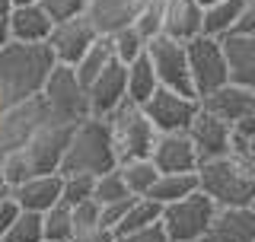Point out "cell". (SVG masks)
<instances>
[{
	"instance_id": "4316f807",
	"label": "cell",
	"mask_w": 255,
	"mask_h": 242,
	"mask_svg": "<svg viewBox=\"0 0 255 242\" xmlns=\"http://www.w3.org/2000/svg\"><path fill=\"white\" fill-rule=\"evenodd\" d=\"M159 214H163V207H159L156 201H150V198H134L131 207H128V214L122 217V223L115 227V236L153 227V223H159Z\"/></svg>"
},
{
	"instance_id": "bcb514c9",
	"label": "cell",
	"mask_w": 255,
	"mask_h": 242,
	"mask_svg": "<svg viewBox=\"0 0 255 242\" xmlns=\"http://www.w3.org/2000/svg\"><path fill=\"white\" fill-rule=\"evenodd\" d=\"M3 195H10V188H6V182H3V172H0V198Z\"/></svg>"
},
{
	"instance_id": "d590c367",
	"label": "cell",
	"mask_w": 255,
	"mask_h": 242,
	"mask_svg": "<svg viewBox=\"0 0 255 242\" xmlns=\"http://www.w3.org/2000/svg\"><path fill=\"white\" fill-rule=\"evenodd\" d=\"M42 10L58 22V19H70V16H83L90 10V0H42Z\"/></svg>"
},
{
	"instance_id": "2e32d148",
	"label": "cell",
	"mask_w": 255,
	"mask_h": 242,
	"mask_svg": "<svg viewBox=\"0 0 255 242\" xmlns=\"http://www.w3.org/2000/svg\"><path fill=\"white\" fill-rule=\"evenodd\" d=\"M198 242H255V211L252 207H217Z\"/></svg>"
},
{
	"instance_id": "8992f818",
	"label": "cell",
	"mask_w": 255,
	"mask_h": 242,
	"mask_svg": "<svg viewBox=\"0 0 255 242\" xmlns=\"http://www.w3.org/2000/svg\"><path fill=\"white\" fill-rule=\"evenodd\" d=\"M214 214H217V204L204 191H195L175 204H166L159 214V227H163L169 242H198Z\"/></svg>"
},
{
	"instance_id": "7402d4cb",
	"label": "cell",
	"mask_w": 255,
	"mask_h": 242,
	"mask_svg": "<svg viewBox=\"0 0 255 242\" xmlns=\"http://www.w3.org/2000/svg\"><path fill=\"white\" fill-rule=\"evenodd\" d=\"M54 19L42 10V3L32 6H13L10 13V38L19 45H45L51 35Z\"/></svg>"
},
{
	"instance_id": "f546056e",
	"label": "cell",
	"mask_w": 255,
	"mask_h": 242,
	"mask_svg": "<svg viewBox=\"0 0 255 242\" xmlns=\"http://www.w3.org/2000/svg\"><path fill=\"white\" fill-rule=\"evenodd\" d=\"M109 42H112V58H115L118 64H131V61H137L143 51H147V38L140 35L134 26H128V29H118V32H112L109 35Z\"/></svg>"
},
{
	"instance_id": "ee69618b",
	"label": "cell",
	"mask_w": 255,
	"mask_h": 242,
	"mask_svg": "<svg viewBox=\"0 0 255 242\" xmlns=\"http://www.w3.org/2000/svg\"><path fill=\"white\" fill-rule=\"evenodd\" d=\"M13 13V0H0V16H10Z\"/></svg>"
},
{
	"instance_id": "7bdbcfd3",
	"label": "cell",
	"mask_w": 255,
	"mask_h": 242,
	"mask_svg": "<svg viewBox=\"0 0 255 242\" xmlns=\"http://www.w3.org/2000/svg\"><path fill=\"white\" fill-rule=\"evenodd\" d=\"M13 38H10V16H0V48L3 45H10Z\"/></svg>"
},
{
	"instance_id": "cb8c5ba5",
	"label": "cell",
	"mask_w": 255,
	"mask_h": 242,
	"mask_svg": "<svg viewBox=\"0 0 255 242\" xmlns=\"http://www.w3.org/2000/svg\"><path fill=\"white\" fill-rule=\"evenodd\" d=\"M246 0H217V3L204 6V16H201V35H211V38H227L233 35L236 29V19L243 13Z\"/></svg>"
},
{
	"instance_id": "ba28073f",
	"label": "cell",
	"mask_w": 255,
	"mask_h": 242,
	"mask_svg": "<svg viewBox=\"0 0 255 242\" xmlns=\"http://www.w3.org/2000/svg\"><path fill=\"white\" fill-rule=\"evenodd\" d=\"M185 54H188L191 90H195L198 99L230 83V67H227V54H223L220 38L195 35L191 42H185Z\"/></svg>"
},
{
	"instance_id": "e575fe53",
	"label": "cell",
	"mask_w": 255,
	"mask_h": 242,
	"mask_svg": "<svg viewBox=\"0 0 255 242\" xmlns=\"http://www.w3.org/2000/svg\"><path fill=\"white\" fill-rule=\"evenodd\" d=\"M0 172H3L6 188H16L19 182L32 179V169H29V163H26L22 153H6V156H0Z\"/></svg>"
},
{
	"instance_id": "d6986e66",
	"label": "cell",
	"mask_w": 255,
	"mask_h": 242,
	"mask_svg": "<svg viewBox=\"0 0 255 242\" xmlns=\"http://www.w3.org/2000/svg\"><path fill=\"white\" fill-rule=\"evenodd\" d=\"M147 6V0H90V22L96 26L99 35H112L118 29L134 26L137 13Z\"/></svg>"
},
{
	"instance_id": "52a82bcc",
	"label": "cell",
	"mask_w": 255,
	"mask_h": 242,
	"mask_svg": "<svg viewBox=\"0 0 255 242\" xmlns=\"http://www.w3.org/2000/svg\"><path fill=\"white\" fill-rule=\"evenodd\" d=\"M201 112L214 115L217 121L230 124V131L239 137H255V90H246V86L227 83L220 90L201 96Z\"/></svg>"
},
{
	"instance_id": "603a6c76",
	"label": "cell",
	"mask_w": 255,
	"mask_h": 242,
	"mask_svg": "<svg viewBox=\"0 0 255 242\" xmlns=\"http://www.w3.org/2000/svg\"><path fill=\"white\" fill-rule=\"evenodd\" d=\"M195 191H198V172H159V179L153 182V188L143 198L166 207V204H175V201L195 195Z\"/></svg>"
},
{
	"instance_id": "7dc6e473",
	"label": "cell",
	"mask_w": 255,
	"mask_h": 242,
	"mask_svg": "<svg viewBox=\"0 0 255 242\" xmlns=\"http://www.w3.org/2000/svg\"><path fill=\"white\" fill-rule=\"evenodd\" d=\"M211 3H217V0H198V6H201V10H204V6H211Z\"/></svg>"
},
{
	"instance_id": "f35d334b",
	"label": "cell",
	"mask_w": 255,
	"mask_h": 242,
	"mask_svg": "<svg viewBox=\"0 0 255 242\" xmlns=\"http://www.w3.org/2000/svg\"><path fill=\"white\" fill-rule=\"evenodd\" d=\"M112 242H169V239H166L163 227H159V223H153V227L137 230V233H122V236H115Z\"/></svg>"
},
{
	"instance_id": "9c48e42d",
	"label": "cell",
	"mask_w": 255,
	"mask_h": 242,
	"mask_svg": "<svg viewBox=\"0 0 255 242\" xmlns=\"http://www.w3.org/2000/svg\"><path fill=\"white\" fill-rule=\"evenodd\" d=\"M147 58H150V64H153V74H156L159 86L175 90L182 96H195V90H191V74H188L185 42H175V38H169V35H156V38L147 42Z\"/></svg>"
},
{
	"instance_id": "e0dca14e",
	"label": "cell",
	"mask_w": 255,
	"mask_h": 242,
	"mask_svg": "<svg viewBox=\"0 0 255 242\" xmlns=\"http://www.w3.org/2000/svg\"><path fill=\"white\" fill-rule=\"evenodd\" d=\"M188 137L191 143H195L198 150V166L207 163V159H220L230 153V137H233V131H230V124H223V121H217L214 115H207V112H198L195 121L188 124Z\"/></svg>"
},
{
	"instance_id": "6da1fadb",
	"label": "cell",
	"mask_w": 255,
	"mask_h": 242,
	"mask_svg": "<svg viewBox=\"0 0 255 242\" xmlns=\"http://www.w3.org/2000/svg\"><path fill=\"white\" fill-rule=\"evenodd\" d=\"M54 58L48 45L10 42L0 48V112L42 93Z\"/></svg>"
},
{
	"instance_id": "44dd1931",
	"label": "cell",
	"mask_w": 255,
	"mask_h": 242,
	"mask_svg": "<svg viewBox=\"0 0 255 242\" xmlns=\"http://www.w3.org/2000/svg\"><path fill=\"white\" fill-rule=\"evenodd\" d=\"M230 67V83L255 90V35H227L220 38Z\"/></svg>"
},
{
	"instance_id": "c3c4849f",
	"label": "cell",
	"mask_w": 255,
	"mask_h": 242,
	"mask_svg": "<svg viewBox=\"0 0 255 242\" xmlns=\"http://www.w3.org/2000/svg\"><path fill=\"white\" fill-rule=\"evenodd\" d=\"M252 211H255V201H252Z\"/></svg>"
},
{
	"instance_id": "836d02e7",
	"label": "cell",
	"mask_w": 255,
	"mask_h": 242,
	"mask_svg": "<svg viewBox=\"0 0 255 242\" xmlns=\"http://www.w3.org/2000/svg\"><path fill=\"white\" fill-rule=\"evenodd\" d=\"M134 29L140 32L143 38H156L163 35V0H147V6L137 13V19H134Z\"/></svg>"
},
{
	"instance_id": "ac0fdd59",
	"label": "cell",
	"mask_w": 255,
	"mask_h": 242,
	"mask_svg": "<svg viewBox=\"0 0 255 242\" xmlns=\"http://www.w3.org/2000/svg\"><path fill=\"white\" fill-rule=\"evenodd\" d=\"M13 201L19 204V211L32 214H45L48 207H54L61 201V172H42L32 179L19 182L16 188H10Z\"/></svg>"
},
{
	"instance_id": "f1b7e54d",
	"label": "cell",
	"mask_w": 255,
	"mask_h": 242,
	"mask_svg": "<svg viewBox=\"0 0 255 242\" xmlns=\"http://www.w3.org/2000/svg\"><path fill=\"white\" fill-rule=\"evenodd\" d=\"M70 236H74V217L70 207L58 201L42 214V242H70Z\"/></svg>"
},
{
	"instance_id": "4dcf8cb0",
	"label": "cell",
	"mask_w": 255,
	"mask_h": 242,
	"mask_svg": "<svg viewBox=\"0 0 255 242\" xmlns=\"http://www.w3.org/2000/svg\"><path fill=\"white\" fill-rule=\"evenodd\" d=\"M122 198H131V191H128V185L122 179V172L115 169H109V172L96 175V185H93V201L96 204H112V201H122Z\"/></svg>"
},
{
	"instance_id": "30bf717a",
	"label": "cell",
	"mask_w": 255,
	"mask_h": 242,
	"mask_svg": "<svg viewBox=\"0 0 255 242\" xmlns=\"http://www.w3.org/2000/svg\"><path fill=\"white\" fill-rule=\"evenodd\" d=\"M45 121H48V109L42 96H32L26 102H16V106L3 109L0 112V156L22 150Z\"/></svg>"
},
{
	"instance_id": "1f68e13d",
	"label": "cell",
	"mask_w": 255,
	"mask_h": 242,
	"mask_svg": "<svg viewBox=\"0 0 255 242\" xmlns=\"http://www.w3.org/2000/svg\"><path fill=\"white\" fill-rule=\"evenodd\" d=\"M93 185H96V175H86V172L61 175V201L67 207L83 204V201L93 198Z\"/></svg>"
},
{
	"instance_id": "83f0119b",
	"label": "cell",
	"mask_w": 255,
	"mask_h": 242,
	"mask_svg": "<svg viewBox=\"0 0 255 242\" xmlns=\"http://www.w3.org/2000/svg\"><path fill=\"white\" fill-rule=\"evenodd\" d=\"M118 172H122L128 191H131L134 198H143L153 188V182L159 179L156 166L150 163V159H128V163H118Z\"/></svg>"
},
{
	"instance_id": "7c38bea8",
	"label": "cell",
	"mask_w": 255,
	"mask_h": 242,
	"mask_svg": "<svg viewBox=\"0 0 255 242\" xmlns=\"http://www.w3.org/2000/svg\"><path fill=\"white\" fill-rule=\"evenodd\" d=\"M70 131H74V124L48 118L26 147L16 150V153H22V156H26L32 175L58 172V169H61V159H64V150H67V140H70Z\"/></svg>"
},
{
	"instance_id": "4fadbf2b",
	"label": "cell",
	"mask_w": 255,
	"mask_h": 242,
	"mask_svg": "<svg viewBox=\"0 0 255 242\" xmlns=\"http://www.w3.org/2000/svg\"><path fill=\"white\" fill-rule=\"evenodd\" d=\"M96 38H99V32H96V26L90 22V16L83 13V16H70V19H58L51 26V35H48L45 45H48V51H51L54 64L74 67Z\"/></svg>"
},
{
	"instance_id": "d4e9b609",
	"label": "cell",
	"mask_w": 255,
	"mask_h": 242,
	"mask_svg": "<svg viewBox=\"0 0 255 242\" xmlns=\"http://www.w3.org/2000/svg\"><path fill=\"white\" fill-rule=\"evenodd\" d=\"M156 90H159V83H156V74H153V64H150L147 51H143L137 61L128 64V102L143 106Z\"/></svg>"
},
{
	"instance_id": "9a60e30c",
	"label": "cell",
	"mask_w": 255,
	"mask_h": 242,
	"mask_svg": "<svg viewBox=\"0 0 255 242\" xmlns=\"http://www.w3.org/2000/svg\"><path fill=\"white\" fill-rule=\"evenodd\" d=\"M150 163L156 172H195L198 169V150L191 143L188 131L156 134V143L150 150Z\"/></svg>"
},
{
	"instance_id": "7a4b0ae2",
	"label": "cell",
	"mask_w": 255,
	"mask_h": 242,
	"mask_svg": "<svg viewBox=\"0 0 255 242\" xmlns=\"http://www.w3.org/2000/svg\"><path fill=\"white\" fill-rule=\"evenodd\" d=\"M198 172V191H204L217 207H252L255 201V169L243 156L207 159L195 169Z\"/></svg>"
},
{
	"instance_id": "8fae6325",
	"label": "cell",
	"mask_w": 255,
	"mask_h": 242,
	"mask_svg": "<svg viewBox=\"0 0 255 242\" xmlns=\"http://www.w3.org/2000/svg\"><path fill=\"white\" fill-rule=\"evenodd\" d=\"M143 115L150 118V124L156 127V134H172V131H188V124L195 121V115L201 112V102L195 96H182L175 90H159L143 102Z\"/></svg>"
},
{
	"instance_id": "60d3db41",
	"label": "cell",
	"mask_w": 255,
	"mask_h": 242,
	"mask_svg": "<svg viewBox=\"0 0 255 242\" xmlns=\"http://www.w3.org/2000/svg\"><path fill=\"white\" fill-rule=\"evenodd\" d=\"M233 35H255V0H246L243 13H239V19H236Z\"/></svg>"
},
{
	"instance_id": "f6af8a7d",
	"label": "cell",
	"mask_w": 255,
	"mask_h": 242,
	"mask_svg": "<svg viewBox=\"0 0 255 242\" xmlns=\"http://www.w3.org/2000/svg\"><path fill=\"white\" fill-rule=\"evenodd\" d=\"M32 3H42V0H13V6H32Z\"/></svg>"
},
{
	"instance_id": "3957f363",
	"label": "cell",
	"mask_w": 255,
	"mask_h": 242,
	"mask_svg": "<svg viewBox=\"0 0 255 242\" xmlns=\"http://www.w3.org/2000/svg\"><path fill=\"white\" fill-rule=\"evenodd\" d=\"M118 166L115 147H112V134L106 118H83L80 124H74L61 159V175H74V172H86V175H102L109 169Z\"/></svg>"
},
{
	"instance_id": "74e56055",
	"label": "cell",
	"mask_w": 255,
	"mask_h": 242,
	"mask_svg": "<svg viewBox=\"0 0 255 242\" xmlns=\"http://www.w3.org/2000/svg\"><path fill=\"white\" fill-rule=\"evenodd\" d=\"M131 201H134V195L131 198H122V201H112V204H102L99 207V223L106 230L115 233V227L122 223V217L128 214V207H131Z\"/></svg>"
},
{
	"instance_id": "ffe728a7",
	"label": "cell",
	"mask_w": 255,
	"mask_h": 242,
	"mask_svg": "<svg viewBox=\"0 0 255 242\" xmlns=\"http://www.w3.org/2000/svg\"><path fill=\"white\" fill-rule=\"evenodd\" d=\"M201 16L204 10L198 0H163V35L175 42H191L201 35Z\"/></svg>"
},
{
	"instance_id": "ab89813d",
	"label": "cell",
	"mask_w": 255,
	"mask_h": 242,
	"mask_svg": "<svg viewBox=\"0 0 255 242\" xmlns=\"http://www.w3.org/2000/svg\"><path fill=\"white\" fill-rule=\"evenodd\" d=\"M16 217H19V204L13 201V195H3L0 198V239H3V233L13 227Z\"/></svg>"
},
{
	"instance_id": "5bb4252c",
	"label": "cell",
	"mask_w": 255,
	"mask_h": 242,
	"mask_svg": "<svg viewBox=\"0 0 255 242\" xmlns=\"http://www.w3.org/2000/svg\"><path fill=\"white\" fill-rule=\"evenodd\" d=\"M125 99H128V67L118 64V61H112L109 67L86 86V106H90V115L106 118L122 106Z\"/></svg>"
},
{
	"instance_id": "8d00e7d4",
	"label": "cell",
	"mask_w": 255,
	"mask_h": 242,
	"mask_svg": "<svg viewBox=\"0 0 255 242\" xmlns=\"http://www.w3.org/2000/svg\"><path fill=\"white\" fill-rule=\"evenodd\" d=\"M70 217H74V233L90 230V227H102L99 223V204H96L93 198L83 201V204H77V207H70Z\"/></svg>"
},
{
	"instance_id": "5b68a950",
	"label": "cell",
	"mask_w": 255,
	"mask_h": 242,
	"mask_svg": "<svg viewBox=\"0 0 255 242\" xmlns=\"http://www.w3.org/2000/svg\"><path fill=\"white\" fill-rule=\"evenodd\" d=\"M42 102L48 109V118L67 121V124H80L83 118H90V106H86V90L77 80L74 67L67 64H54L42 86Z\"/></svg>"
},
{
	"instance_id": "d6a6232c",
	"label": "cell",
	"mask_w": 255,
	"mask_h": 242,
	"mask_svg": "<svg viewBox=\"0 0 255 242\" xmlns=\"http://www.w3.org/2000/svg\"><path fill=\"white\" fill-rule=\"evenodd\" d=\"M0 242H42V214L19 211V217L13 220V227L3 233Z\"/></svg>"
},
{
	"instance_id": "277c9868",
	"label": "cell",
	"mask_w": 255,
	"mask_h": 242,
	"mask_svg": "<svg viewBox=\"0 0 255 242\" xmlns=\"http://www.w3.org/2000/svg\"><path fill=\"white\" fill-rule=\"evenodd\" d=\"M109 134H112V147H115L118 163L128 159H150V150L156 143V127L150 124V118L143 115L140 106L134 102H122L112 115H106Z\"/></svg>"
},
{
	"instance_id": "484cf974",
	"label": "cell",
	"mask_w": 255,
	"mask_h": 242,
	"mask_svg": "<svg viewBox=\"0 0 255 242\" xmlns=\"http://www.w3.org/2000/svg\"><path fill=\"white\" fill-rule=\"evenodd\" d=\"M112 61H115V58H112V42H109V35H99L90 48H86L83 58L74 64V74H77L80 83H83V90H86V86H90L93 80L102 74V70L109 67Z\"/></svg>"
},
{
	"instance_id": "b9f144b4",
	"label": "cell",
	"mask_w": 255,
	"mask_h": 242,
	"mask_svg": "<svg viewBox=\"0 0 255 242\" xmlns=\"http://www.w3.org/2000/svg\"><path fill=\"white\" fill-rule=\"evenodd\" d=\"M115 239V233L106 230V227H90V230H77L70 242H112Z\"/></svg>"
}]
</instances>
